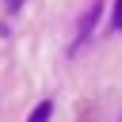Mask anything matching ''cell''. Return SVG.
<instances>
[{
    "label": "cell",
    "mask_w": 122,
    "mask_h": 122,
    "mask_svg": "<svg viewBox=\"0 0 122 122\" xmlns=\"http://www.w3.org/2000/svg\"><path fill=\"white\" fill-rule=\"evenodd\" d=\"M95 15H99V0H92V4H88L84 19H80V38H88V34H92V23H95Z\"/></svg>",
    "instance_id": "cell-1"
},
{
    "label": "cell",
    "mask_w": 122,
    "mask_h": 122,
    "mask_svg": "<svg viewBox=\"0 0 122 122\" xmlns=\"http://www.w3.org/2000/svg\"><path fill=\"white\" fill-rule=\"evenodd\" d=\"M50 114H53V103H50V99H42V103L30 111V118H27V122H50Z\"/></svg>",
    "instance_id": "cell-2"
},
{
    "label": "cell",
    "mask_w": 122,
    "mask_h": 122,
    "mask_svg": "<svg viewBox=\"0 0 122 122\" xmlns=\"http://www.w3.org/2000/svg\"><path fill=\"white\" fill-rule=\"evenodd\" d=\"M111 27L122 30V0H114V8H111Z\"/></svg>",
    "instance_id": "cell-3"
},
{
    "label": "cell",
    "mask_w": 122,
    "mask_h": 122,
    "mask_svg": "<svg viewBox=\"0 0 122 122\" xmlns=\"http://www.w3.org/2000/svg\"><path fill=\"white\" fill-rule=\"evenodd\" d=\"M8 4H19V0H8Z\"/></svg>",
    "instance_id": "cell-4"
}]
</instances>
